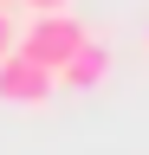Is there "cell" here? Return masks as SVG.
Wrapping results in <instances>:
<instances>
[{
  "label": "cell",
  "instance_id": "6da1fadb",
  "mask_svg": "<svg viewBox=\"0 0 149 155\" xmlns=\"http://www.w3.org/2000/svg\"><path fill=\"white\" fill-rule=\"evenodd\" d=\"M13 45H20L26 58H39L46 71H59L65 58L84 45V19L71 13V7H65V13H32L26 26H20V39H13Z\"/></svg>",
  "mask_w": 149,
  "mask_h": 155
},
{
  "label": "cell",
  "instance_id": "7a4b0ae2",
  "mask_svg": "<svg viewBox=\"0 0 149 155\" xmlns=\"http://www.w3.org/2000/svg\"><path fill=\"white\" fill-rule=\"evenodd\" d=\"M52 97H59V78H52L39 58H26L20 45L0 58V104H13V110H46Z\"/></svg>",
  "mask_w": 149,
  "mask_h": 155
},
{
  "label": "cell",
  "instance_id": "3957f363",
  "mask_svg": "<svg viewBox=\"0 0 149 155\" xmlns=\"http://www.w3.org/2000/svg\"><path fill=\"white\" fill-rule=\"evenodd\" d=\"M52 78H59V91H97L104 78H110V39L104 32H84V45L71 52Z\"/></svg>",
  "mask_w": 149,
  "mask_h": 155
},
{
  "label": "cell",
  "instance_id": "277c9868",
  "mask_svg": "<svg viewBox=\"0 0 149 155\" xmlns=\"http://www.w3.org/2000/svg\"><path fill=\"white\" fill-rule=\"evenodd\" d=\"M13 39H20V26H13V7H0V58L13 52Z\"/></svg>",
  "mask_w": 149,
  "mask_h": 155
},
{
  "label": "cell",
  "instance_id": "5b68a950",
  "mask_svg": "<svg viewBox=\"0 0 149 155\" xmlns=\"http://www.w3.org/2000/svg\"><path fill=\"white\" fill-rule=\"evenodd\" d=\"M20 7H26V13H65L71 0H20Z\"/></svg>",
  "mask_w": 149,
  "mask_h": 155
},
{
  "label": "cell",
  "instance_id": "8992f818",
  "mask_svg": "<svg viewBox=\"0 0 149 155\" xmlns=\"http://www.w3.org/2000/svg\"><path fill=\"white\" fill-rule=\"evenodd\" d=\"M0 7H13V0H0Z\"/></svg>",
  "mask_w": 149,
  "mask_h": 155
},
{
  "label": "cell",
  "instance_id": "52a82bcc",
  "mask_svg": "<svg viewBox=\"0 0 149 155\" xmlns=\"http://www.w3.org/2000/svg\"><path fill=\"white\" fill-rule=\"evenodd\" d=\"M143 39H149V32H143Z\"/></svg>",
  "mask_w": 149,
  "mask_h": 155
}]
</instances>
